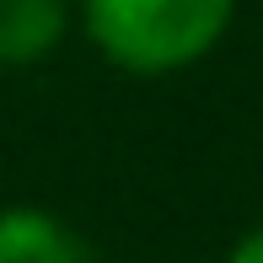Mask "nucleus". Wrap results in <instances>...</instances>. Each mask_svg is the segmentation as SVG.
Here are the masks:
<instances>
[{
    "mask_svg": "<svg viewBox=\"0 0 263 263\" xmlns=\"http://www.w3.org/2000/svg\"><path fill=\"white\" fill-rule=\"evenodd\" d=\"M236 0H81V27L113 70L161 81L194 70L231 32Z\"/></svg>",
    "mask_w": 263,
    "mask_h": 263,
    "instance_id": "obj_1",
    "label": "nucleus"
},
{
    "mask_svg": "<svg viewBox=\"0 0 263 263\" xmlns=\"http://www.w3.org/2000/svg\"><path fill=\"white\" fill-rule=\"evenodd\" d=\"M0 263H97L86 236L43 204H0Z\"/></svg>",
    "mask_w": 263,
    "mask_h": 263,
    "instance_id": "obj_2",
    "label": "nucleus"
},
{
    "mask_svg": "<svg viewBox=\"0 0 263 263\" xmlns=\"http://www.w3.org/2000/svg\"><path fill=\"white\" fill-rule=\"evenodd\" d=\"M70 0H0V70H32L59 54Z\"/></svg>",
    "mask_w": 263,
    "mask_h": 263,
    "instance_id": "obj_3",
    "label": "nucleus"
},
{
    "mask_svg": "<svg viewBox=\"0 0 263 263\" xmlns=\"http://www.w3.org/2000/svg\"><path fill=\"white\" fill-rule=\"evenodd\" d=\"M220 263H263V220L258 226H247L242 236H236L231 247H226V258Z\"/></svg>",
    "mask_w": 263,
    "mask_h": 263,
    "instance_id": "obj_4",
    "label": "nucleus"
}]
</instances>
